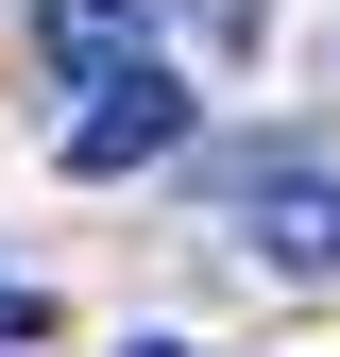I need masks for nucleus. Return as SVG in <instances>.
Instances as JSON below:
<instances>
[{"instance_id":"1","label":"nucleus","mask_w":340,"mask_h":357,"mask_svg":"<svg viewBox=\"0 0 340 357\" xmlns=\"http://www.w3.org/2000/svg\"><path fill=\"white\" fill-rule=\"evenodd\" d=\"M170 137H187V85H170V68H137V85H102V102L68 119V170L102 188V170H153Z\"/></svg>"},{"instance_id":"2","label":"nucleus","mask_w":340,"mask_h":357,"mask_svg":"<svg viewBox=\"0 0 340 357\" xmlns=\"http://www.w3.org/2000/svg\"><path fill=\"white\" fill-rule=\"evenodd\" d=\"M34 52H52V85H137L153 68V34H137V0H34Z\"/></svg>"},{"instance_id":"3","label":"nucleus","mask_w":340,"mask_h":357,"mask_svg":"<svg viewBox=\"0 0 340 357\" xmlns=\"http://www.w3.org/2000/svg\"><path fill=\"white\" fill-rule=\"evenodd\" d=\"M255 255H272V273H340V188L323 170H289V188L255 204Z\"/></svg>"},{"instance_id":"4","label":"nucleus","mask_w":340,"mask_h":357,"mask_svg":"<svg viewBox=\"0 0 340 357\" xmlns=\"http://www.w3.org/2000/svg\"><path fill=\"white\" fill-rule=\"evenodd\" d=\"M289 170H323V153L307 137H222V153H204V204H272Z\"/></svg>"},{"instance_id":"5","label":"nucleus","mask_w":340,"mask_h":357,"mask_svg":"<svg viewBox=\"0 0 340 357\" xmlns=\"http://www.w3.org/2000/svg\"><path fill=\"white\" fill-rule=\"evenodd\" d=\"M255 17H272V0H187V34H204V52H255Z\"/></svg>"},{"instance_id":"6","label":"nucleus","mask_w":340,"mask_h":357,"mask_svg":"<svg viewBox=\"0 0 340 357\" xmlns=\"http://www.w3.org/2000/svg\"><path fill=\"white\" fill-rule=\"evenodd\" d=\"M0 340H34V289H0Z\"/></svg>"},{"instance_id":"7","label":"nucleus","mask_w":340,"mask_h":357,"mask_svg":"<svg viewBox=\"0 0 340 357\" xmlns=\"http://www.w3.org/2000/svg\"><path fill=\"white\" fill-rule=\"evenodd\" d=\"M119 357H187V340H119Z\"/></svg>"}]
</instances>
